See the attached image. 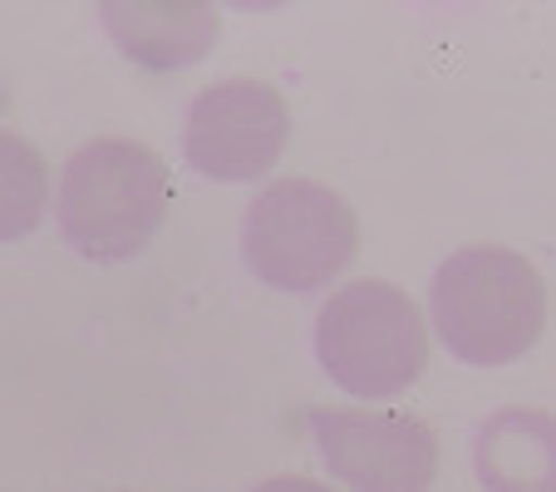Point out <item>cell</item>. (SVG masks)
Wrapping results in <instances>:
<instances>
[{"label":"cell","instance_id":"obj_6","mask_svg":"<svg viewBox=\"0 0 556 492\" xmlns=\"http://www.w3.org/2000/svg\"><path fill=\"white\" fill-rule=\"evenodd\" d=\"M291 143V109L262 79L207 85L188 109L182 153L188 168L212 182H256L281 163Z\"/></svg>","mask_w":556,"mask_h":492},{"label":"cell","instance_id":"obj_8","mask_svg":"<svg viewBox=\"0 0 556 492\" xmlns=\"http://www.w3.org/2000/svg\"><path fill=\"white\" fill-rule=\"evenodd\" d=\"M483 492H556V414L497 408L472 439Z\"/></svg>","mask_w":556,"mask_h":492},{"label":"cell","instance_id":"obj_2","mask_svg":"<svg viewBox=\"0 0 556 492\" xmlns=\"http://www.w3.org/2000/svg\"><path fill=\"white\" fill-rule=\"evenodd\" d=\"M433 336L458 365L522 359L546 330V281L513 247H463L433 272Z\"/></svg>","mask_w":556,"mask_h":492},{"label":"cell","instance_id":"obj_10","mask_svg":"<svg viewBox=\"0 0 556 492\" xmlns=\"http://www.w3.org/2000/svg\"><path fill=\"white\" fill-rule=\"evenodd\" d=\"M256 492H336V488H326V482H315V478H301V472H281V478H266Z\"/></svg>","mask_w":556,"mask_h":492},{"label":"cell","instance_id":"obj_1","mask_svg":"<svg viewBox=\"0 0 556 492\" xmlns=\"http://www.w3.org/2000/svg\"><path fill=\"white\" fill-rule=\"evenodd\" d=\"M173 207L168 163L138 138H94L70 153L54 188L60 237L74 256L99 266L134 262L163 231Z\"/></svg>","mask_w":556,"mask_h":492},{"label":"cell","instance_id":"obj_9","mask_svg":"<svg viewBox=\"0 0 556 492\" xmlns=\"http://www.w3.org/2000/svg\"><path fill=\"white\" fill-rule=\"evenodd\" d=\"M50 168L30 138L0 128V247L40 231L50 207Z\"/></svg>","mask_w":556,"mask_h":492},{"label":"cell","instance_id":"obj_5","mask_svg":"<svg viewBox=\"0 0 556 492\" xmlns=\"http://www.w3.org/2000/svg\"><path fill=\"white\" fill-rule=\"evenodd\" d=\"M311 439L350 492H429L439 482V433L400 408H315Z\"/></svg>","mask_w":556,"mask_h":492},{"label":"cell","instance_id":"obj_3","mask_svg":"<svg viewBox=\"0 0 556 492\" xmlns=\"http://www.w3.org/2000/svg\"><path fill=\"white\" fill-rule=\"evenodd\" d=\"M315 359L355 399H394L429 369V320L409 291L350 281L315 315Z\"/></svg>","mask_w":556,"mask_h":492},{"label":"cell","instance_id":"obj_7","mask_svg":"<svg viewBox=\"0 0 556 492\" xmlns=\"http://www.w3.org/2000/svg\"><path fill=\"white\" fill-rule=\"evenodd\" d=\"M99 25L138 70L173 74L212 54L222 11L212 0H109L99 5Z\"/></svg>","mask_w":556,"mask_h":492},{"label":"cell","instance_id":"obj_4","mask_svg":"<svg viewBox=\"0 0 556 492\" xmlns=\"http://www.w3.org/2000/svg\"><path fill=\"white\" fill-rule=\"evenodd\" d=\"M359 252V217L336 188L276 178L242 217V262L262 286L305 295L330 286Z\"/></svg>","mask_w":556,"mask_h":492}]
</instances>
